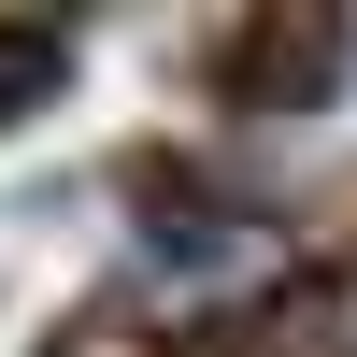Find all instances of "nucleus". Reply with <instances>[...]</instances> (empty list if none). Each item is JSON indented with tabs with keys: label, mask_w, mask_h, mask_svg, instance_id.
<instances>
[{
	"label": "nucleus",
	"mask_w": 357,
	"mask_h": 357,
	"mask_svg": "<svg viewBox=\"0 0 357 357\" xmlns=\"http://www.w3.org/2000/svg\"><path fill=\"white\" fill-rule=\"evenodd\" d=\"M57 72H72V43H57V29H0V129H15L29 100H57Z\"/></svg>",
	"instance_id": "f257e3e1"
}]
</instances>
